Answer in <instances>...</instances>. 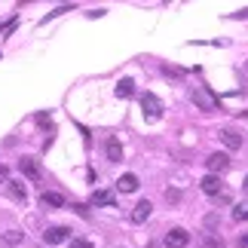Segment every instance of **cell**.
I'll list each match as a JSON object with an SVG mask.
<instances>
[{
  "label": "cell",
  "mask_w": 248,
  "mask_h": 248,
  "mask_svg": "<svg viewBox=\"0 0 248 248\" xmlns=\"http://www.w3.org/2000/svg\"><path fill=\"white\" fill-rule=\"evenodd\" d=\"M242 190H245V193H248V175H245V181H242Z\"/></svg>",
  "instance_id": "obj_22"
},
{
  "label": "cell",
  "mask_w": 248,
  "mask_h": 248,
  "mask_svg": "<svg viewBox=\"0 0 248 248\" xmlns=\"http://www.w3.org/2000/svg\"><path fill=\"white\" fill-rule=\"evenodd\" d=\"M239 245H242V248H248V233H245V236H239Z\"/></svg>",
  "instance_id": "obj_20"
},
{
  "label": "cell",
  "mask_w": 248,
  "mask_h": 248,
  "mask_svg": "<svg viewBox=\"0 0 248 248\" xmlns=\"http://www.w3.org/2000/svg\"><path fill=\"white\" fill-rule=\"evenodd\" d=\"M18 169H22V175L25 178H31V181H40V169H37V163L31 156H25L22 163H18Z\"/></svg>",
  "instance_id": "obj_11"
},
{
  "label": "cell",
  "mask_w": 248,
  "mask_h": 248,
  "mask_svg": "<svg viewBox=\"0 0 248 248\" xmlns=\"http://www.w3.org/2000/svg\"><path fill=\"white\" fill-rule=\"evenodd\" d=\"M117 190H120V193H135V190H138V178L132 175V171H126V175H120V181H117Z\"/></svg>",
  "instance_id": "obj_9"
},
{
  "label": "cell",
  "mask_w": 248,
  "mask_h": 248,
  "mask_svg": "<svg viewBox=\"0 0 248 248\" xmlns=\"http://www.w3.org/2000/svg\"><path fill=\"white\" fill-rule=\"evenodd\" d=\"M89 202L92 205H113V202H117V196H113V190H92Z\"/></svg>",
  "instance_id": "obj_8"
},
{
  "label": "cell",
  "mask_w": 248,
  "mask_h": 248,
  "mask_svg": "<svg viewBox=\"0 0 248 248\" xmlns=\"http://www.w3.org/2000/svg\"><path fill=\"white\" fill-rule=\"evenodd\" d=\"M163 74H169V77H181L184 71H181V68H169V64H166V68H163Z\"/></svg>",
  "instance_id": "obj_19"
},
{
  "label": "cell",
  "mask_w": 248,
  "mask_h": 248,
  "mask_svg": "<svg viewBox=\"0 0 248 248\" xmlns=\"http://www.w3.org/2000/svg\"><path fill=\"white\" fill-rule=\"evenodd\" d=\"M71 248H92L89 239H71Z\"/></svg>",
  "instance_id": "obj_18"
},
{
  "label": "cell",
  "mask_w": 248,
  "mask_h": 248,
  "mask_svg": "<svg viewBox=\"0 0 248 248\" xmlns=\"http://www.w3.org/2000/svg\"><path fill=\"white\" fill-rule=\"evenodd\" d=\"M40 202L62 208V205H64V196H62V193H52V190H46V193H40Z\"/></svg>",
  "instance_id": "obj_15"
},
{
  "label": "cell",
  "mask_w": 248,
  "mask_h": 248,
  "mask_svg": "<svg viewBox=\"0 0 248 248\" xmlns=\"http://www.w3.org/2000/svg\"><path fill=\"white\" fill-rule=\"evenodd\" d=\"M0 181H6V166H0Z\"/></svg>",
  "instance_id": "obj_21"
},
{
  "label": "cell",
  "mask_w": 248,
  "mask_h": 248,
  "mask_svg": "<svg viewBox=\"0 0 248 248\" xmlns=\"http://www.w3.org/2000/svg\"><path fill=\"white\" fill-rule=\"evenodd\" d=\"M132 95H135V80H132V77H123L117 83V98H132Z\"/></svg>",
  "instance_id": "obj_12"
},
{
  "label": "cell",
  "mask_w": 248,
  "mask_h": 248,
  "mask_svg": "<svg viewBox=\"0 0 248 248\" xmlns=\"http://www.w3.org/2000/svg\"><path fill=\"white\" fill-rule=\"evenodd\" d=\"M6 193L13 196L16 202H25V199H28V190H25L22 181H6Z\"/></svg>",
  "instance_id": "obj_10"
},
{
  "label": "cell",
  "mask_w": 248,
  "mask_h": 248,
  "mask_svg": "<svg viewBox=\"0 0 248 248\" xmlns=\"http://www.w3.org/2000/svg\"><path fill=\"white\" fill-rule=\"evenodd\" d=\"M221 141H224V144L230 147V150H239V147H242V138L236 135L233 129H224V132H221Z\"/></svg>",
  "instance_id": "obj_13"
},
{
  "label": "cell",
  "mask_w": 248,
  "mask_h": 248,
  "mask_svg": "<svg viewBox=\"0 0 248 248\" xmlns=\"http://www.w3.org/2000/svg\"><path fill=\"white\" fill-rule=\"evenodd\" d=\"M141 108H144V117L150 123H156L159 117H163V101H159L154 92H144V95H141Z\"/></svg>",
  "instance_id": "obj_1"
},
{
  "label": "cell",
  "mask_w": 248,
  "mask_h": 248,
  "mask_svg": "<svg viewBox=\"0 0 248 248\" xmlns=\"http://www.w3.org/2000/svg\"><path fill=\"white\" fill-rule=\"evenodd\" d=\"M150 208H154V205H150L147 199H141V202L132 208V215H129V217H132V224H144L147 217H150Z\"/></svg>",
  "instance_id": "obj_7"
},
{
  "label": "cell",
  "mask_w": 248,
  "mask_h": 248,
  "mask_svg": "<svg viewBox=\"0 0 248 248\" xmlns=\"http://www.w3.org/2000/svg\"><path fill=\"white\" fill-rule=\"evenodd\" d=\"M43 239H46V245H62V242L71 239V230L68 227H49V230L43 233Z\"/></svg>",
  "instance_id": "obj_6"
},
{
  "label": "cell",
  "mask_w": 248,
  "mask_h": 248,
  "mask_svg": "<svg viewBox=\"0 0 248 248\" xmlns=\"http://www.w3.org/2000/svg\"><path fill=\"white\" fill-rule=\"evenodd\" d=\"M190 101H193V104H196L199 110H205V113H212V110H217V98H215L212 92L199 89V86H196L193 92H190Z\"/></svg>",
  "instance_id": "obj_2"
},
{
  "label": "cell",
  "mask_w": 248,
  "mask_h": 248,
  "mask_svg": "<svg viewBox=\"0 0 248 248\" xmlns=\"http://www.w3.org/2000/svg\"><path fill=\"white\" fill-rule=\"evenodd\" d=\"M199 184H202V193H208V196H215V199L224 196V181L217 178V175H205Z\"/></svg>",
  "instance_id": "obj_4"
},
{
  "label": "cell",
  "mask_w": 248,
  "mask_h": 248,
  "mask_svg": "<svg viewBox=\"0 0 248 248\" xmlns=\"http://www.w3.org/2000/svg\"><path fill=\"white\" fill-rule=\"evenodd\" d=\"M25 239V236L22 233H18V230H9V233H0V242H3V245H18V242H22Z\"/></svg>",
  "instance_id": "obj_16"
},
{
  "label": "cell",
  "mask_w": 248,
  "mask_h": 248,
  "mask_svg": "<svg viewBox=\"0 0 248 248\" xmlns=\"http://www.w3.org/2000/svg\"><path fill=\"white\" fill-rule=\"evenodd\" d=\"M205 166H208V175H224V171L230 169V156H227L224 150H217V154H212L205 159Z\"/></svg>",
  "instance_id": "obj_3"
},
{
  "label": "cell",
  "mask_w": 248,
  "mask_h": 248,
  "mask_svg": "<svg viewBox=\"0 0 248 248\" xmlns=\"http://www.w3.org/2000/svg\"><path fill=\"white\" fill-rule=\"evenodd\" d=\"M108 156H110V163H120L123 159V144L117 138H108Z\"/></svg>",
  "instance_id": "obj_14"
},
{
  "label": "cell",
  "mask_w": 248,
  "mask_h": 248,
  "mask_svg": "<svg viewBox=\"0 0 248 248\" xmlns=\"http://www.w3.org/2000/svg\"><path fill=\"white\" fill-rule=\"evenodd\" d=\"M187 242H190V233L184 227H175V230L166 233V248H184Z\"/></svg>",
  "instance_id": "obj_5"
},
{
  "label": "cell",
  "mask_w": 248,
  "mask_h": 248,
  "mask_svg": "<svg viewBox=\"0 0 248 248\" xmlns=\"http://www.w3.org/2000/svg\"><path fill=\"white\" fill-rule=\"evenodd\" d=\"M233 221H248V199L233 205Z\"/></svg>",
  "instance_id": "obj_17"
}]
</instances>
